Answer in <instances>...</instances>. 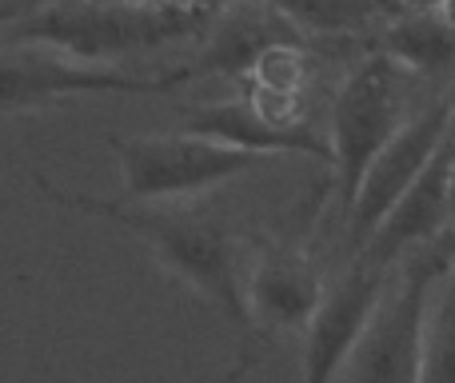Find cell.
Segmentation results:
<instances>
[{"instance_id":"3","label":"cell","mask_w":455,"mask_h":383,"mask_svg":"<svg viewBox=\"0 0 455 383\" xmlns=\"http://www.w3.org/2000/svg\"><path fill=\"white\" fill-rule=\"evenodd\" d=\"M455 259V227L440 240L416 248L400 259L376 315L368 320L352 360L344 368V383H419L424 368V336H427V299L451 272Z\"/></svg>"},{"instance_id":"18","label":"cell","mask_w":455,"mask_h":383,"mask_svg":"<svg viewBox=\"0 0 455 383\" xmlns=\"http://www.w3.org/2000/svg\"><path fill=\"white\" fill-rule=\"evenodd\" d=\"M32 4H44V0H20V4H12V8H4V12H20V8H32Z\"/></svg>"},{"instance_id":"15","label":"cell","mask_w":455,"mask_h":383,"mask_svg":"<svg viewBox=\"0 0 455 383\" xmlns=\"http://www.w3.org/2000/svg\"><path fill=\"white\" fill-rule=\"evenodd\" d=\"M435 291H440V299L427 312L419 383H455V275H443Z\"/></svg>"},{"instance_id":"7","label":"cell","mask_w":455,"mask_h":383,"mask_svg":"<svg viewBox=\"0 0 455 383\" xmlns=\"http://www.w3.org/2000/svg\"><path fill=\"white\" fill-rule=\"evenodd\" d=\"M448 136H451V108H448V92H443L432 104L411 112V120L392 136V144L363 172L360 192H355L352 208L344 216L347 256H360L363 243L376 235V227L400 203V195L419 180V172L432 164V156L440 152V144Z\"/></svg>"},{"instance_id":"16","label":"cell","mask_w":455,"mask_h":383,"mask_svg":"<svg viewBox=\"0 0 455 383\" xmlns=\"http://www.w3.org/2000/svg\"><path fill=\"white\" fill-rule=\"evenodd\" d=\"M448 200H451V219H455V156H451V172H448Z\"/></svg>"},{"instance_id":"1","label":"cell","mask_w":455,"mask_h":383,"mask_svg":"<svg viewBox=\"0 0 455 383\" xmlns=\"http://www.w3.org/2000/svg\"><path fill=\"white\" fill-rule=\"evenodd\" d=\"M36 188L52 203H64L72 211L96 216L112 227H124L136 240L148 243L156 264L164 267L172 280L192 288L200 299L216 307L235 331H240L243 347L256 344L248 320V304H243V267L240 240L232 235L228 219L212 211H196L184 203H124V200H100L88 192H72L60 184L36 176Z\"/></svg>"},{"instance_id":"19","label":"cell","mask_w":455,"mask_h":383,"mask_svg":"<svg viewBox=\"0 0 455 383\" xmlns=\"http://www.w3.org/2000/svg\"><path fill=\"white\" fill-rule=\"evenodd\" d=\"M448 108H451V132H455V84L448 88Z\"/></svg>"},{"instance_id":"14","label":"cell","mask_w":455,"mask_h":383,"mask_svg":"<svg viewBox=\"0 0 455 383\" xmlns=\"http://www.w3.org/2000/svg\"><path fill=\"white\" fill-rule=\"evenodd\" d=\"M312 36H360L392 20V0H264Z\"/></svg>"},{"instance_id":"12","label":"cell","mask_w":455,"mask_h":383,"mask_svg":"<svg viewBox=\"0 0 455 383\" xmlns=\"http://www.w3.org/2000/svg\"><path fill=\"white\" fill-rule=\"evenodd\" d=\"M275 44H304V32L272 4L256 0V4H240L220 16L200 56L176 72H180V84L200 76H251L259 56Z\"/></svg>"},{"instance_id":"5","label":"cell","mask_w":455,"mask_h":383,"mask_svg":"<svg viewBox=\"0 0 455 383\" xmlns=\"http://www.w3.org/2000/svg\"><path fill=\"white\" fill-rule=\"evenodd\" d=\"M108 148L120 160L124 203H184L275 164V156L243 152L196 132L108 136Z\"/></svg>"},{"instance_id":"4","label":"cell","mask_w":455,"mask_h":383,"mask_svg":"<svg viewBox=\"0 0 455 383\" xmlns=\"http://www.w3.org/2000/svg\"><path fill=\"white\" fill-rule=\"evenodd\" d=\"M411 84L416 76L403 64H395L387 52H376L363 64H355L339 84V92L331 96L328 144L339 216H347L371 160L411 120Z\"/></svg>"},{"instance_id":"13","label":"cell","mask_w":455,"mask_h":383,"mask_svg":"<svg viewBox=\"0 0 455 383\" xmlns=\"http://www.w3.org/2000/svg\"><path fill=\"white\" fill-rule=\"evenodd\" d=\"M379 52H387L411 76H451L455 72V24L440 8H411L384 24Z\"/></svg>"},{"instance_id":"6","label":"cell","mask_w":455,"mask_h":383,"mask_svg":"<svg viewBox=\"0 0 455 383\" xmlns=\"http://www.w3.org/2000/svg\"><path fill=\"white\" fill-rule=\"evenodd\" d=\"M180 88V72L132 76L124 68L80 64L40 44H0V116L52 108L80 96H164Z\"/></svg>"},{"instance_id":"11","label":"cell","mask_w":455,"mask_h":383,"mask_svg":"<svg viewBox=\"0 0 455 383\" xmlns=\"http://www.w3.org/2000/svg\"><path fill=\"white\" fill-rule=\"evenodd\" d=\"M184 132L208 136V140L232 144L259 156H315L331 164V144L307 124H280L264 116L251 100H212L184 108Z\"/></svg>"},{"instance_id":"20","label":"cell","mask_w":455,"mask_h":383,"mask_svg":"<svg viewBox=\"0 0 455 383\" xmlns=\"http://www.w3.org/2000/svg\"><path fill=\"white\" fill-rule=\"evenodd\" d=\"M451 275H455V259H451Z\"/></svg>"},{"instance_id":"10","label":"cell","mask_w":455,"mask_h":383,"mask_svg":"<svg viewBox=\"0 0 455 383\" xmlns=\"http://www.w3.org/2000/svg\"><path fill=\"white\" fill-rule=\"evenodd\" d=\"M455 156V132L440 144V152L432 156V164L419 172V180L400 195L392 211L384 216V224L376 227L368 243H363L360 259L379 267H400V259H408L416 248L440 240L443 232H451V200H448V172Z\"/></svg>"},{"instance_id":"2","label":"cell","mask_w":455,"mask_h":383,"mask_svg":"<svg viewBox=\"0 0 455 383\" xmlns=\"http://www.w3.org/2000/svg\"><path fill=\"white\" fill-rule=\"evenodd\" d=\"M212 12L200 0H44L0 12V44H40L80 64L116 68L192 40Z\"/></svg>"},{"instance_id":"9","label":"cell","mask_w":455,"mask_h":383,"mask_svg":"<svg viewBox=\"0 0 455 383\" xmlns=\"http://www.w3.org/2000/svg\"><path fill=\"white\" fill-rule=\"evenodd\" d=\"M323 275L304 251L296 248H264L248 264L243 275V304H248L251 336H304L307 320L323 299Z\"/></svg>"},{"instance_id":"8","label":"cell","mask_w":455,"mask_h":383,"mask_svg":"<svg viewBox=\"0 0 455 383\" xmlns=\"http://www.w3.org/2000/svg\"><path fill=\"white\" fill-rule=\"evenodd\" d=\"M395 267H379L352 256V264L323 288V299L304 328L299 383H336L352 360L368 320L376 315Z\"/></svg>"},{"instance_id":"17","label":"cell","mask_w":455,"mask_h":383,"mask_svg":"<svg viewBox=\"0 0 455 383\" xmlns=\"http://www.w3.org/2000/svg\"><path fill=\"white\" fill-rule=\"evenodd\" d=\"M440 12L448 24H455V0H440Z\"/></svg>"}]
</instances>
